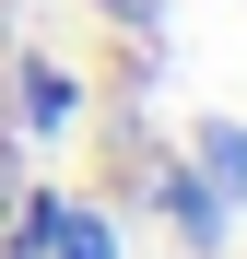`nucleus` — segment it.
<instances>
[{
    "label": "nucleus",
    "instance_id": "nucleus-1",
    "mask_svg": "<svg viewBox=\"0 0 247 259\" xmlns=\"http://www.w3.org/2000/svg\"><path fill=\"white\" fill-rule=\"evenodd\" d=\"M24 35L35 0H0V200H12V142H24Z\"/></svg>",
    "mask_w": 247,
    "mask_h": 259
}]
</instances>
